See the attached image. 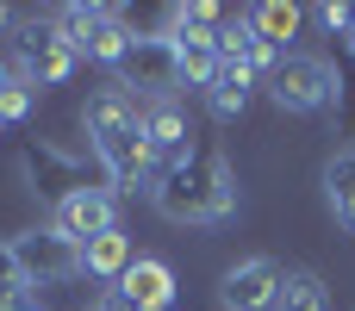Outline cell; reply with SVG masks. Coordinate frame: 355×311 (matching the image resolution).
Listing matches in <instances>:
<instances>
[{"instance_id":"14","label":"cell","mask_w":355,"mask_h":311,"mask_svg":"<svg viewBox=\"0 0 355 311\" xmlns=\"http://www.w3.org/2000/svg\"><path fill=\"white\" fill-rule=\"evenodd\" d=\"M131 262H137V249H131V231H106V237L81 243V274H87V281H100V287H119Z\"/></svg>"},{"instance_id":"2","label":"cell","mask_w":355,"mask_h":311,"mask_svg":"<svg viewBox=\"0 0 355 311\" xmlns=\"http://www.w3.org/2000/svg\"><path fill=\"white\" fill-rule=\"evenodd\" d=\"M150 206L168 224H193L212 231L225 218H237V168L225 150H187L181 162H168L150 187Z\"/></svg>"},{"instance_id":"21","label":"cell","mask_w":355,"mask_h":311,"mask_svg":"<svg viewBox=\"0 0 355 311\" xmlns=\"http://www.w3.org/2000/svg\"><path fill=\"white\" fill-rule=\"evenodd\" d=\"M0 311H50V299H44L37 287H25L19 299H6V305H0Z\"/></svg>"},{"instance_id":"15","label":"cell","mask_w":355,"mask_h":311,"mask_svg":"<svg viewBox=\"0 0 355 311\" xmlns=\"http://www.w3.org/2000/svg\"><path fill=\"white\" fill-rule=\"evenodd\" d=\"M250 25H256V37H268L275 50H287V37L306 25V6H293V0H256Z\"/></svg>"},{"instance_id":"12","label":"cell","mask_w":355,"mask_h":311,"mask_svg":"<svg viewBox=\"0 0 355 311\" xmlns=\"http://www.w3.org/2000/svg\"><path fill=\"white\" fill-rule=\"evenodd\" d=\"M256 75L250 69H237V62H218V75L206 81V94H200V106L218 118V125H231V118H243L250 112V100H256Z\"/></svg>"},{"instance_id":"3","label":"cell","mask_w":355,"mask_h":311,"mask_svg":"<svg viewBox=\"0 0 355 311\" xmlns=\"http://www.w3.org/2000/svg\"><path fill=\"white\" fill-rule=\"evenodd\" d=\"M6 56H12V75L31 81L37 94L44 87H69L81 75V50L56 31V12H19V25L6 37Z\"/></svg>"},{"instance_id":"18","label":"cell","mask_w":355,"mask_h":311,"mask_svg":"<svg viewBox=\"0 0 355 311\" xmlns=\"http://www.w3.org/2000/svg\"><path fill=\"white\" fill-rule=\"evenodd\" d=\"M19 293H25V268H19L12 237H0V305H6V299H19Z\"/></svg>"},{"instance_id":"19","label":"cell","mask_w":355,"mask_h":311,"mask_svg":"<svg viewBox=\"0 0 355 311\" xmlns=\"http://www.w3.org/2000/svg\"><path fill=\"white\" fill-rule=\"evenodd\" d=\"M312 19H318L331 37H355V6H312Z\"/></svg>"},{"instance_id":"22","label":"cell","mask_w":355,"mask_h":311,"mask_svg":"<svg viewBox=\"0 0 355 311\" xmlns=\"http://www.w3.org/2000/svg\"><path fill=\"white\" fill-rule=\"evenodd\" d=\"M12 25H19V6H6V0H0V37H12Z\"/></svg>"},{"instance_id":"16","label":"cell","mask_w":355,"mask_h":311,"mask_svg":"<svg viewBox=\"0 0 355 311\" xmlns=\"http://www.w3.org/2000/svg\"><path fill=\"white\" fill-rule=\"evenodd\" d=\"M275 311H331V287H324L312 268H287V274H281Z\"/></svg>"},{"instance_id":"10","label":"cell","mask_w":355,"mask_h":311,"mask_svg":"<svg viewBox=\"0 0 355 311\" xmlns=\"http://www.w3.org/2000/svg\"><path fill=\"white\" fill-rule=\"evenodd\" d=\"M144 143H150V156H156V175H162L168 162H181L187 150H200V143H193V118H187V100H181V94L144 100Z\"/></svg>"},{"instance_id":"4","label":"cell","mask_w":355,"mask_h":311,"mask_svg":"<svg viewBox=\"0 0 355 311\" xmlns=\"http://www.w3.org/2000/svg\"><path fill=\"white\" fill-rule=\"evenodd\" d=\"M262 87H268V100H275L281 112H293V118H312V112L343 106V75H337V62H331V56H312V50H287L281 69H275Z\"/></svg>"},{"instance_id":"5","label":"cell","mask_w":355,"mask_h":311,"mask_svg":"<svg viewBox=\"0 0 355 311\" xmlns=\"http://www.w3.org/2000/svg\"><path fill=\"white\" fill-rule=\"evenodd\" d=\"M12 249H19L25 287H37V293L81 281V243H69L50 218H44V224H31V231H12Z\"/></svg>"},{"instance_id":"9","label":"cell","mask_w":355,"mask_h":311,"mask_svg":"<svg viewBox=\"0 0 355 311\" xmlns=\"http://www.w3.org/2000/svg\"><path fill=\"white\" fill-rule=\"evenodd\" d=\"M112 81H125L137 100H162V94H181L168 37H162V31H137V44H131V56H125V69H119Z\"/></svg>"},{"instance_id":"11","label":"cell","mask_w":355,"mask_h":311,"mask_svg":"<svg viewBox=\"0 0 355 311\" xmlns=\"http://www.w3.org/2000/svg\"><path fill=\"white\" fill-rule=\"evenodd\" d=\"M119 287H125L144 311H175V299H181V281H175V268H168L162 256H137Z\"/></svg>"},{"instance_id":"7","label":"cell","mask_w":355,"mask_h":311,"mask_svg":"<svg viewBox=\"0 0 355 311\" xmlns=\"http://www.w3.org/2000/svg\"><path fill=\"white\" fill-rule=\"evenodd\" d=\"M162 37H168V50H175L181 100H187V94H206V81L218 75V44H212V31L193 25L187 6H168V12H162Z\"/></svg>"},{"instance_id":"20","label":"cell","mask_w":355,"mask_h":311,"mask_svg":"<svg viewBox=\"0 0 355 311\" xmlns=\"http://www.w3.org/2000/svg\"><path fill=\"white\" fill-rule=\"evenodd\" d=\"M94 311H144V305H137L125 287H100V293H94Z\"/></svg>"},{"instance_id":"8","label":"cell","mask_w":355,"mask_h":311,"mask_svg":"<svg viewBox=\"0 0 355 311\" xmlns=\"http://www.w3.org/2000/svg\"><path fill=\"white\" fill-rule=\"evenodd\" d=\"M281 262L275 256H237L225 274H218V305L225 311H275L281 299Z\"/></svg>"},{"instance_id":"1","label":"cell","mask_w":355,"mask_h":311,"mask_svg":"<svg viewBox=\"0 0 355 311\" xmlns=\"http://www.w3.org/2000/svg\"><path fill=\"white\" fill-rule=\"evenodd\" d=\"M81 131H87V150L94 162L106 168V187L125 199V193H150L156 187V156L144 143V100L125 87V81H100L87 100H81Z\"/></svg>"},{"instance_id":"23","label":"cell","mask_w":355,"mask_h":311,"mask_svg":"<svg viewBox=\"0 0 355 311\" xmlns=\"http://www.w3.org/2000/svg\"><path fill=\"white\" fill-rule=\"evenodd\" d=\"M6 81H12V56L0 50V87H6Z\"/></svg>"},{"instance_id":"24","label":"cell","mask_w":355,"mask_h":311,"mask_svg":"<svg viewBox=\"0 0 355 311\" xmlns=\"http://www.w3.org/2000/svg\"><path fill=\"white\" fill-rule=\"evenodd\" d=\"M87 311H94V305H87Z\"/></svg>"},{"instance_id":"17","label":"cell","mask_w":355,"mask_h":311,"mask_svg":"<svg viewBox=\"0 0 355 311\" xmlns=\"http://www.w3.org/2000/svg\"><path fill=\"white\" fill-rule=\"evenodd\" d=\"M31 112H37V87L12 75V81L0 87V131H6V125H25Z\"/></svg>"},{"instance_id":"6","label":"cell","mask_w":355,"mask_h":311,"mask_svg":"<svg viewBox=\"0 0 355 311\" xmlns=\"http://www.w3.org/2000/svg\"><path fill=\"white\" fill-rule=\"evenodd\" d=\"M50 224H56L69 243H94V237H106V231H125V212H119V193H112V187H87V181H75V187L56 193Z\"/></svg>"},{"instance_id":"13","label":"cell","mask_w":355,"mask_h":311,"mask_svg":"<svg viewBox=\"0 0 355 311\" xmlns=\"http://www.w3.org/2000/svg\"><path fill=\"white\" fill-rule=\"evenodd\" d=\"M324 206H331V218H337V231H349L355 237V143L343 150H331L324 156Z\"/></svg>"}]
</instances>
